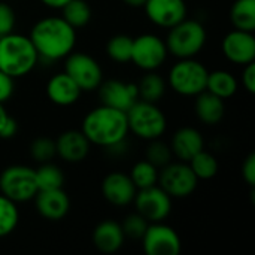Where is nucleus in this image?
<instances>
[{
  "instance_id": "18",
  "label": "nucleus",
  "mask_w": 255,
  "mask_h": 255,
  "mask_svg": "<svg viewBox=\"0 0 255 255\" xmlns=\"http://www.w3.org/2000/svg\"><path fill=\"white\" fill-rule=\"evenodd\" d=\"M91 143L79 130H69L58 136L55 140L57 155L67 163H79L85 160L90 152Z\"/></svg>"
},
{
  "instance_id": "37",
  "label": "nucleus",
  "mask_w": 255,
  "mask_h": 255,
  "mask_svg": "<svg viewBox=\"0 0 255 255\" xmlns=\"http://www.w3.org/2000/svg\"><path fill=\"white\" fill-rule=\"evenodd\" d=\"M242 175L244 179L250 187L255 185V154H250L242 166Z\"/></svg>"
},
{
  "instance_id": "32",
  "label": "nucleus",
  "mask_w": 255,
  "mask_h": 255,
  "mask_svg": "<svg viewBox=\"0 0 255 255\" xmlns=\"http://www.w3.org/2000/svg\"><path fill=\"white\" fill-rule=\"evenodd\" d=\"M149 146L146 148V160L154 164L155 167H164L169 163H172V149L167 143L161 142L160 139L149 140Z\"/></svg>"
},
{
  "instance_id": "19",
  "label": "nucleus",
  "mask_w": 255,
  "mask_h": 255,
  "mask_svg": "<svg viewBox=\"0 0 255 255\" xmlns=\"http://www.w3.org/2000/svg\"><path fill=\"white\" fill-rule=\"evenodd\" d=\"M81 88L66 72L54 75L46 84L48 99L58 106H70L76 103L81 97Z\"/></svg>"
},
{
  "instance_id": "14",
  "label": "nucleus",
  "mask_w": 255,
  "mask_h": 255,
  "mask_svg": "<svg viewBox=\"0 0 255 255\" xmlns=\"http://www.w3.org/2000/svg\"><path fill=\"white\" fill-rule=\"evenodd\" d=\"M226 58L235 64L247 66L255 60V37L253 31L233 30L223 40Z\"/></svg>"
},
{
  "instance_id": "16",
  "label": "nucleus",
  "mask_w": 255,
  "mask_h": 255,
  "mask_svg": "<svg viewBox=\"0 0 255 255\" xmlns=\"http://www.w3.org/2000/svg\"><path fill=\"white\" fill-rule=\"evenodd\" d=\"M102 193L111 205L127 206L134 200L137 188L128 175H124L121 172H112L103 179Z\"/></svg>"
},
{
  "instance_id": "30",
  "label": "nucleus",
  "mask_w": 255,
  "mask_h": 255,
  "mask_svg": "<svg viewBox=\"0 0 255 255\" xmlns=\"http://www.w3.org/2000/svg\"><path fill=\"white\" fill-rule=\"evenodd\" d=\"M131 51H133V37L127 34H117L111 37L106 45L108 55L117 63L131 61Z\"/></svg>"
},
{
  "instance_id": "28",
  "label": "nucleus",
  "mask_w": 255,
  "mask_h": 255,
  "mask_svg": "<svg viewBox=\"0 0 255 255\" xmlns=\"http://www.w3.org/2000/svg\"><path fill=\"white\" fill-rule=\"evenodd\" d=\"M188 166L191 167V170L194 172L197 179H205V181L212 179L218 173V161H217V158L211 152H206L205 149L197 152L188 161Z\"/></svg>"
},
{
  "instance_id": "7",
  "label": "nucleus",
  "mask_w": 255,
  "mask_h": 255,
  "mask_svg": "<svg viewBox=\"0 0 255 255\" xmlns=\"http://www.w3.org/2000/svg\"><path fill=\"white\" fill-rule=\"evenodd\" d=\"M36 172L27 166H10L0 175V193L15 203L33 200L37 194Z\"/></svg>"
},
{
  "instance_id": "2",
  "label": "nucleus",
  "mask_w": 255,
  "mask_h": 255,
  "mask_svg": "<svg viewBox=\"0 0 255 255\" xmlns=\"http://www.w3.org/2000/svg\"><path fill=\"white\" fill-rule=\"evenodd\" d=\"M81 131L91 145L115 148L124 143L128 134L127 115L123 111L100 105L85 115Z\"/></svg>"
},
{
  "instance_id": "10",
  "label": "nucleus",
  "mask_w": 255,
  "mask_h": 255,
  "mask_svg": "<svg viewBox=\"0 0 255 255\" xmlns=\"http://www.w3.org/2000/svg\"><path fill=\"white\" fill-rule=\"evenodd\" d=\"M167 46L163 39L155 34H140L133 39L131 61L142 70H157L167 57Z\"/></svg>"
},
{
  "instance_id": "17",
  "label": "nucleus",
  "mask_w": 255,
  "mask_h": 255,
  "mask_svg": "<svg viewBox=\"0 0 255 255\" xmlns=\"http://www.w3.org/2000/svg\"><path fill=\"white\" fill-rule=\"evenodd\" d=\"M34 205L37 212L49 221L63 220L70 209L69 196L63 191V188L39 190L34 196Z\"/></svg>"
},
{
  "instance_id": "6",
  "label": "nucleus",
  "mask_w": 255,
  "mask_h": 255,
  "mask_svg": "<svg viewBox=\"0 0 255 255\" xmlns=\"http://www.w3.org/2000/svg\"><path fill=\"white\" fill-rule=\"evenodd\" d=\"M208 69L194 58H179L169 72V84L181 96L196 97L206 90Z\"/></svg>"
},
{
  "instance_id": "31",
  "label": "nucleus",
  "mask_w": 255,
  "mask_h": 255,
  "mask_svg": "<svg viewBox=\"0 0 255 255\" xmlns=\"http://www.w3.org/2000/svg\"><path fill=\"white\" fill-rule=\"evenodd\" d=\"M19 212L16 203L0 193V238L10 235L18 226Z\"/></svg>"
},
{
  "instance_id": "36",
  "label": "nucleus",
  "mask_w": 255,
  "mask_h": 255,
  "mask_svg": "<svg viewBox=\"0 0 255 255\" xmlns=\"http://www.w3.org/2000/svg\"><path fill=\"white\" fill-rule=\"evenodd\" d=\"M13 90H15L13 78H10L9 75L0 70V103L9 100L13 94Z\"/></svg>"
},
{
  "instance_id": "33",
  "label": "nucleus",
  "mask_w": 255,
  "mask_h": 255,
  "mask_svg": "<svg viewBox=\"0 0 255 255\" xmlns=\"http://www.w3.org/2000/svg\"><path fill=\"white\" fill-rule=\"evenodd\" d=\"M31 157L39 163H48L57 155L55 140L49 137H37L30 146Z\"/></svg>"
},
{
  "instance_id": "41",
  "label": "nucleus",
  "mask_w": 255,
  "mask_h": 255,
  "mask_svg": "<svg viewBox=\"0 0 255 255\" xmlns=\"http://www.w3.org/2000/svg\"><path fill=\"white\" fill-rule=\"evenodd\" d=\"M9 120H10L9 114L6 112V109H4L3 103H0V134H1V131H3V128H4V126L7 124V121H9Z\"/></svg>"
},
{
  "instance_id": "11",
  "label": "nucleus",
  "mask_w": 255,
  "mask_h": 255,
  "mask_svg": "<svg viewBox=\"0 0 255 255\" xmlns=\"http://www.w3.org/2000/svg\"><path fill=\"white\" fill-rule=\"evenodd\" d=\"M133 202L136 203L137 214L148 223H161L172 211V197L157 185L139 190Z\"/></svg>"
},
{
  "instance_id": "13",
  "label": "nucleus",
  "mask_w": 255,
  "mask_h": 255,
  "mask_svg": "<svg viewBox=\"0 0 255 255\" xmlns=\"http://www.w3.org/2000/svg\"><path fill=\"white\" fill-rule=\"evenodd\" d=\"M99 97L102 105L127 112L139 99L137 85L123 82L118 79H111L99 85Z\"/></svg>"
},
{
  "instance_id": "3",
  "label": "nucleus",
  "mask_w": 255,
  "mask_h": 255,
  "mask_svg": "<svg viewBox=\"0 0 255 255\" xmlns=\"http://www.w3.org/2000/svg\"><path fill=\"white\" fill-rule=\"evenodd\" d=\"M39 54L28 36L7 33L0 37V70L10 78L30 73L37 64Z\"/></svg>"
},
{
  "instance_id": "9",
  "label": "nucleus",
  "mask_w": 255,
  "mask_h": 255,
  "mask_svg": "<svg viewBox=\"0 0 255 255\" xmlns=\"http://www.w3.org/2000/svg\"><path fill=\"white\" fill-rule=\"evenodd\" d=\"M160 187L172 197L182 199L193 194L197 188L199 179L185 161L169 163L163 167L161 173H158Z\"/></svg>"
},
{
  "instance_id": "42",
  "label": "nucleus",
  "mask_w": 255,
  "mask_h": 255,
  "mask_svg": "<svg viewBox=\"0 0 255 255\" xmlns=\"http://www.w3.org/2000/svg\"><path fill=\"white\" fill-rule=\"evenodd\" d=\"M123 1L130 7H143V4L146 3V0H123Z\"/></svg>"
},
{
  "instance_id": "15",
  "label": "nucleus",
  "mask_w": 255,
  "mask_h": 255,
  "mask_svg": "<svg viewBox=\"0 0 255 255\" xmlns=\"http://www.w3.org/2000/svg\"><path fill=\"white\" fill-rule=\"evenodd\" d=\"M148 18L158 27L170 28L187 18L184 0H146L143 4Z\"/></svg>"
},
{
  "instance_id": "1",
  "label": "nucleus",
  "mask_w": 255,
  "mask_h": 255,
  "mask_svg": "<svg viewBox=\"0 0 255 255\" xmlns=\"http://www.w3.org/2000/svg\"><path fill=\"white\" fill-rule=\"evenodd\" d=\"M28 37L39 57L55 61L66 58L73 51L76 30L61 16H48L33 25Z\"/></svg>"
},
{
  "instance_id": "4",
  "label": "nucleus",
  "mask_w": 255,
  "mask_h": 255,
  "mask_svg": "<svg viewBox=\"0 0 255 255\" xmlns=\"http://www.w3.org/2000/svg\"><path fill=\"white\" fill-rule=\"evenodd\" d=\"M206 43V30L196 19H182L170 27L166 39L167 51L178 58H194Z\"/></svg>"
},
{
  "instance_id": "26",
  "label": "nucleus",
  "mask_w": 255,
  "mask_h": 255,
  "mask_svg": "<svg viewBox=\"0 0 255 255\" xmlns=\"http://www.w3.org/2000/svg\"><path fill=\"white\" fill-rule=\"evenodd\" d=\"M61 18L75 30L85 27L91 19V7L85 0H70L61 7Z\"/></svg>"
},
{
  "instance_id": "34",
  "label": "nucleus",
  "mask_w": 255,
  "mask_h": 255,
  "mask_svg": "<svg viewBox=\"0 0 255 255\" xmlns=\"http://www.w3.org/2000/svg\"><path fill=\"white\" fill-rule=\"evenodd\" d=\"M148 221L140 215V214H131L128 215L124 223L121 224V229L124 232V236L131 238V239H142V236L145 235L146 229H148Z\"/></svg>"
},
{
  "instance_id": "25",
  "label": "nucleus",
  "mask_w": 255,
  "mask_h": 255,
  "mask_svg": "<svg viewBox=\"0 0 255 255\" xmlns=\"http://www.w3.org/2000/svg\"><path fill=\"white\" fill-rule=\"evenodd\" d=\"M164 93H166V82L154 70L148 72L137 85V96L143 102L157 103L164 96Z\"/></svg>"
},
{
  "instance_id": "20",
  "label": "nucleus",
  "mask_w": 255,
  "mask_h": 255,
  "mask_svg": "<svg viewBox=\"0 0 255 255\" xmlns=\"http://www.w3.org/2000/svg\"><path fill=\"white\" fill-rule=\"evenodd\" d=\"M203 148H205L203 136L200 134L199 130L193 127H182L172 137V145H170L172 154L181 161L188 163Z\"/></svg>"
},
{
  "instance_id": "38",
  "label": "nucleus",
  "mask_w": 255,
  "mask_h": 255,
  "mask_svg": "<svg viewBox=\"0 0 255 255\" xmlns=\"http://www.w3.org/2000/svg\"><path fill=\"white\" fill-rule=\"evenodd\" d=\"M242 82L244 87L247 88V91H250L251 94L255 93V64L254 61L247 64L242 73Z\"/></svg>"
},
{
  "instance_id": "39",
  "label": "nucleus",
  "mask_w": 255,
  "mask_h": 255,
  "mask_svg": "<svg viewBox=\"0 0 255 255\" xmlns=\"http://www.w3.org/2000/svg\"><path fill=\"white\" fill-rule=\"evenodd\" d=\"M16 130H18V124H16V121L10 117V120L7 121V124L4 126V128H3V131H1V134H0V137H1V139H10V137L15 136Z\"/></svg>"
},
{
  "instance_id": "12",
  "label": "nucleus",
  "mask_w": 255,
  "mask_h": 255,
  "mask_svg": "<svg viewBox=\"0 0 255 255\" xmlns=\"http://www.w3.org/2000/svg\"><path fill=\"white\" fill-rule=\"evenodd\" d=\"M142 247L146 255H178L182 248L178 233L161 223L148 226L142 236Z\"/></svg>"
},
{
  "instance_id": "24",
  "label": "nucleus",
  "mask_w": 255,
  "mask_h": 255,
  "mask_svg": "<svg viewBox=\"0 0 255 255\" xmlns=\"http://www.w3.org/2000/svg\"><path fill=\"white\" fill-rule=\"evenodd\" d=\"M230 19L235 28L254 33L255 0H236L230 12Z\"/></svg>"
},
{
  "instance_id": "5",
  "label": "nucleus",
  "mask_w": 255,
  "mask_h": 255,
  "mask_svg": "<svg viewBox=\"0 0 255 255\" xmlns=\"http://www.w3.org/2000/svg\"><path fill=\"white\" fill-rule=\"evenodd\" d=\"M128 131L134 133L143 140L160 139L164 134L167 121L163 111L155 105L143 100H137L127 112Z\"/></svg>"
},
{
  "instance_id": "40",
  "label": "nucleus",
  "mask_w": 255,
  "mask_h": 255,
  "mask_svg": "<svg viewBox=\"0 0 255 255\" xmlns=\"http://www.w3.org/2000/svg\"><path fill=\"white\" fill-rule=\"evenodd\" d=\"M45 6H48V7H52V9H61L67 1H70V0H40Z\"/></svg>"
},
{
  "instance_id": "35",
  "label": "nucleus",
  "mask_w": 255,
  "mask_h": 255,
  "mask_svg": "<svg viewBox=\"0 0 255 255\" xmlns=\"http://www.w3.org/2000/svg\"><path fill=\"white\" fill-rule=\"evenodd\" d=\"M13 27H15L13 9L9 4L0 1V37L7 34V33H12Z\"/></svg>"
},
{
  "instance_id": "21",
  "label": "nucleus",
  "mask_w": 255,
  "mask_h": 255,
  "mask_svg": "<svg viewBox=\"0 0 255 255\" xmlns=\"http://www.w3.org/2000/svg\"><path fill=\"white\" fill-rule=\"evenodd\" d=\"M124 232L121 229V224L115 221H103L100 223L93 233V242L94 247L103 253V254H114L117 253L123 244H124Z\"/></svg>"
},
{
  "instance_id": "22",
  "label": "nucleus",
  "mask_w": 255,
  "mask_h": 255,
  "mask_svg": "<svg viewBox=\"0 0 255 255\" xmlns=\"http://www.w3.org/2000/svg\"><path fill=\"white\" fill-rule=\"evenodd\" d=\"M196 97L197 99H196L194 109H196V115L199 117V120L209 126L218 124L223 120L224 112H226L224 100L209 93L208 90L202 91Z\"/></svg>"
},
{
  "instance_id": "27",
  "label": "nucleus",
  "mask_w": 255,
  "mask_h": 255,
  "mask_svg": "<svg viewBox=\"0 0 255 255\" xmlns=\"http://www.w3.org/2000/svg\"><path fill=\"white\" fill-rule=\"evenodd\" d=\"M36 172V182L39 190H55V188H63L64 184V175L61 169L51 161L48 163H40L39 169Z\"/></svg>"
},
{
  "instance_id": "29",
  "label": "nucleus",
  "mask_w": 255,
  "mask_h": 255,
  "mask_svg": "<svg viewBox=\"0 0 255 255\" xmlns=\"http://www.w3.org/2000/svg\"><path fill=\"white\" fill-rule=\"evenodd\" d=\"M133 181V184L136 185L137 190L142 188H148L152 185H157L158 182V167H155L154 164H151L148 160L139 161L133 166L131 173L128 175Z\"/></svg>"
},
{
  "instance_id": "23",
  "label": "nucleus",
  "mask_w": 255,
  "mask_h": 255,
  "mask_svg": "<svg viewBox=\"0 0 255 255\" xmlns=\"http://www.w3.org/2000/svg\"><path fill=\"white\" fill-rule=\"evenodd\" d=\"M206 90L209 93L218 96L220 99L226 100V99H230L232 96L236 94V91H238V81L227 70L209 72L208 82H206Z\"/></svg>"
},
{
  "instance_id": "8",
  "label": "nucleus",
  "mask_w": 255,
  "mask_h": 255,
  "mask_svg": "<svg viewBox=\"0 0 255 255\" xmlns=\"http://www.w3.org/2000/svg\"><path fill=\"white\" fill-rule=\"evenodd\" d=\"M64 72L76 82L81 91H94L103 82L100 64L88 54L70 52L66 57Z\"/></svg>"
}]
</instances>
